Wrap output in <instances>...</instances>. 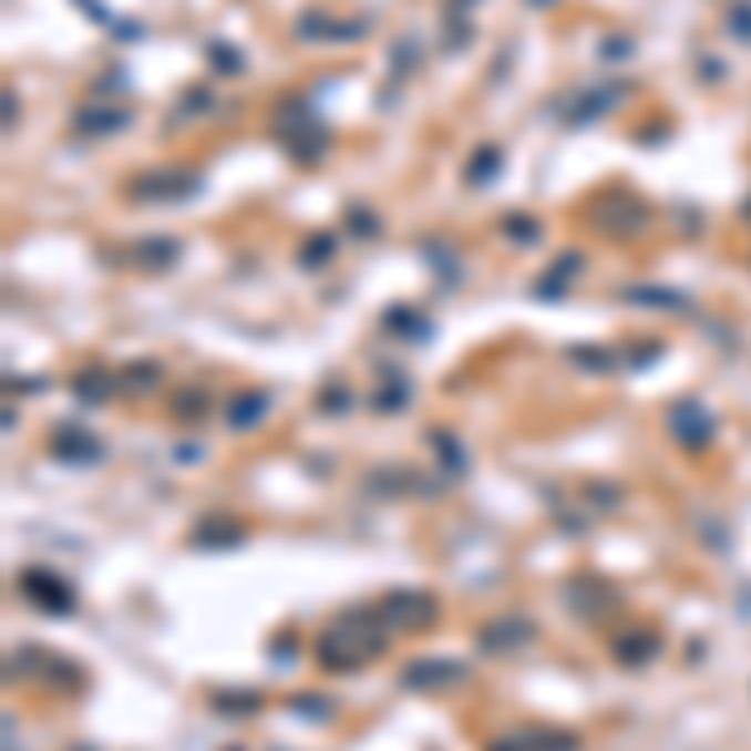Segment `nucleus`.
I'll return each mask as SVG.
<instances>
[{"label":"nucleus","mask_w":751,"mask_h":751,"mask_svg":"<svg viewBox=\"0 0 751 751\" xmlns=\"http://www.w3.org/2000/svg\"><path fill=\"white\" fill-rule=\"evenodd\" d=\"M250 411H266V397H246V401L236 407V416H230V421H236V426H250V421H256Z\"/></svg>","instance_id":"nucleus-2"},{"label":"nucleus","mask_w":751,"mask_h":751,"mask_svg":"<svg viewBox=\"0 0 751 751\" xmlns=\"http://www.w3.org/2000/svg\"><path fill=\"white\" fill-rule=\"evenodd\" d=\"M496 166V151H481L476 161H471V181H486V171Z\"/></svg>","instance_id":"nucleus-3"},{"label":"nucleus","mask_w":751,"mask_h":751,"mask_svg":"<svg viewBox=\"0 0 751 751\" xmlns=\"http://www.w3.org/2000/svg\"><path fill=\"white\" fill-rule=\"evenodd\" d=\"M375 647H381V631L375 626H366L361 616H346L341 626H331L321 641V657L326 667H356V661L375 657Z\"/></svg>","instance_id":"nucleus-1"}]
</instances>
